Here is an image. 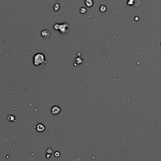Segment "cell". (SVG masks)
Listing matches in <instances>:
<instances>
[{
  "mask_svg": "<svg viewBox=\"0 0 161 161\" xmlns=\"http://www.w3.org/2000/svg\"><path fill=\"white\" fill-rule=\"evenodd\" d=\"M36 130L38 132H42L45 130V127L44 126V125H43L42 123H38L35 127Z\"/></svg>",
  "mask_w": 161,
  "mask_h": 161,
  "instance_id": "obj_3",
  "label": "cell"
},
{
  "mask_svg": "<svg viewBox=\"0 0 161 161\" xmlns=\"http://www.w3.org/2000/svg\"><path fill=\"white\" fill-rule=\"evenodd\" d=\"M85 4L88 7H91L93 5V0H85Z\"/></svg>",
  "mask_w": 161,
  "mask_h": 161,
  "instance_id": "obj_5",
  "label": "cell"
},
{
  "mask_svg": "<svg viewBox=\"0 0 161 161\" xmlns=\"http://www.w3.org/2000/svg\"><path fill=\"white\" fill-rule=\"evenodd\" d=\"M41 35L43 38H49L50 36V32L48 30H43V31H41Z\"/></svg>",
  "mask_w": 161,
  "mask_h": 161,
  "instance_id": "obj_4",
  "label": "cell"
},
{
  "mask_svg": "<svg viewBox=\"0 0 161 161\" xmlns=\"http://www.w3.org/2000/svg\"><path fill=\"white\" fill-rule=\"evenodd\" d=\"M61 112V109L59 106H54L52 107L51 108V113L53 115H59L60 113Z\"/></svg>",
  "mask_w": 161,
  "mask_h": 161,
  "instance_id": "obj_2",
  "label": "cell"
},
{
  "mask_svg": "<svg viewBox=\"0 0 161 161\" xmlns=\"http://www.w3.org/2000/svg\"><path fill=\"white\" fill-rule=\"evenodd\" d=\"M47 153L51 154L52 153V149H48L47 151Z\"/></svg>",
  "mask_w": 161,
  "mask_h": 161,
  "instance_id": "obj_8",
  "label": "cell"
},
{
  "mask_svg": "<svg viewBox=\"0 0 161 161\" xmlns=\"http://www.w3.org/2000/svg\"><path fill=\"white\" fill-rule=\"evenodd\" d=\"M8 120L9 122H16V118L13 115H9L8 117Z\"/></svg>",
  "mask_w": 161,
  "mask_h": 161,
  "instance_id": "obj_6",
  "label": "cell"
},
{
  "mask_svg": "<svg viewBox=\"0 0 161 161\" xmlns=\"http://www.w3.org/2000/svg\"><path fill=\"white\" fill-rule=\"evenodd\" d=\"M46 156H47V159H49V157H50V156H51V154H50L46 153Z\"/></svg>",
  "mask_w": 161,
  "mask_h": 161,
  "instance_id": "obj_9",
  "label": "cell"
},
{
  "mask_svg": "<svg viewBox=\"0 0 161 161\" xmlns=\"http://www.w3.org/2000/svg\"><path fill=\"white\" fill-rule=\"evenodd\" d=\"M60 152H58V151H57V152H55V154H54V156H55L56 157H59V156H60Z\"/></svg>",
  "mask_w": 161,
  "mask_h": 161,
  "instance_id": "obj_7",
  "label": "cell"
},
{
  "mask_svg": "<svg viewBox=\"0 0 161 161\" xmlns=\"http://www.w3.org/2000/svg\"><path fill=\"white\" fill-rule=\"evenodd\" d=\"M45 61V57L44 55L41 53L36 54L33 57V64L36 66H38L40 65L43 64Z\"/></svg>",
  "mask_w": 161,
  "mask_h": 161,
  "instance_id": "obj_1",
  "label": "cell"
},
{
  "mask_svg": "<svg viewBox=\"0 0 161 161\" xmlns=\"http://www.w3.org/2000/svg\"></svg>",
  "mask_w": 161,
  "mask_h": 161,
  "instance_id": "obj_10",
  "label": "cell"
}]
</instances>
